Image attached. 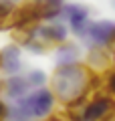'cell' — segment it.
I'll return each instance as SVG.
<instances>
[{"mask_svg":"<svg viewBox=\"0 0 115 121\" xmlns=\"http://www.w3.org/2000/svg\"><path fill=\"white\" fill-rule=\"evenodd\" d=\"M89 77L91 69L79 65H69V67H59L53 77V91L59 101L65 105H71L79 99H87L89 93Z\"/></svg>","mask_w":115,"mask_h":121,"instance_id":"1","label":"cell"},{"mask_svg":"<svg viewBox=\"0 0 115 121\" xmlns=\"http://www.w3.org/2000/svg\"><path fill=\"white\" fill-rule=\"evenodd\" d=\"M16 105L30 117V119H44V117L53 111L55 97H53V93L49 89H36L32 95L24 97V99H18Z\"/></svg>","mask_w":115,"mask_h":121,"instance_id":"2","label":"cell"},{"mask_svg":"<svg viewBox=\"0 0 115 121\" xmlns=\"http://www.w3.org/2000/svg\"><path fill=\"white\" fill-rule=\"evenodd\" d=\"M111 115H115V99L109 95H97L85 105L79 117L81 121H105Z\"/></svg>","mask_w":115,"mask_h":121,"instance_id":"3","label":"cell"},{"mask_svg":"<svg viewBox=\"0 0 115 121\" xmlns=\"http://www.w3.org/2000/svg\"><path fill=\"white\" fill-rule=\"evenodd\" d=\"M85 36L99 48H113L115 51V22H95L89 24Z\"/></svg>","mask_w":115,"mask_h":121,"instance_id":"4","label":"cell"},{"mask_svg":"<svg viewBox=\"0 0 115 121\" xmlns=\"http://www.w3.org/2000/svg\"><path fill=\"white\" fill-rule=\"evenodd\" d=\"M67 18L71 22V28L75 35L79 36H85L87 28H89V10L85 6H79V4H73V6H67Z\"/></svg>","mask_w":115,"mask_h":121,"instance_id":"5","label":"cell"},{"mask_svg":"<svg viewBox=\"0 0 115 121\" xmlns=\"http://www.w3.org/2000/svg\"><path fill=\"white\" fill-rule=\"evenodd\" d=\"M26 4L32 8L34 16L38 20H47V18H55L63 8V0H24Z\"/></svg>","mask_w":115,"mask_h":121,"instance_id":"6","label":"cell"},{"mask_svg":"<svg viewBox=\"0 0 115 121\" xmlns=\"http://www.w3.org/2000/svg\"><path fill=\"white\" fill-rule=\"evenodd\" d=\"M0 69L4 73L12 75L20 71V48L16 44H8L6 48H2L0 52Z\"/></svg>","mask_w":115,"mask_h":121,"instance_id":"7","label":"cell"},{"mask_svg":"<svg viewBox=\"0 0 115 121\" xmlns=\"http://www.w3.org/2000/svg\"><path fill=\"white\" fill-rule=\"evenodd\" d=\"M6 93H8V97H12V99H22V97L28 93V83H26L24 77H18V75H14V77H10L8 81H6Z\"/></svg>","mask_w":115,"mask_h":121,"instance_id":"8","label":"cell"},{"mask_svg":"<svg viewBox=\"0 0 115 121\" xmlns=\"http://www.w3.org/2000/svg\"><path fill=\"white\" fill-rule=\"evenodd\" d=\"M89 67L93 69V73H101L109 67V56H107V51L105 48H99V47H93L89 52Z\"/></svg>","mask_w":115,"mask_h":121,"instance_id":"9","label":"cell"},{"mask_svg":"<svg viewBox=\"0 0 115 121\" xmlns=\"http://www.w3.org/2000/svg\"><path fill=\"white\" fill-rule=\"evenodd\" d=\"M77 55H79V48L71 43H63V47L57 51V63L59 67H69L77 63Z\"/></svg>","mask_w":115,"mask_h":121,"instance_id":"10","label":"cell"},{"mask_svg":"<svg viewBox=\"0 0 115 121\" xmlns=\"http://www.w3.org/2000/svg\"><path fill=\"white\" fill-rule=\"evenodd\" d=\"M26 83H28V87H40L44 83V75L40 71H32L28 75V79H26Z\"/></svg>","mask_w":115,"mask_h":121,"instance_id":"11","label":"cell"},{"mask_svg":"<svg viewBox=\"0 0 115 121\" xmlns=\"http://www.w3.org/2000/svg\"><path fill=\"white\" fill-rule=\"evenodd\" d=\"M107 89L111 95H115V73H111V77L107 79Z\"/></svg>","mask_w":115,"mask_h":121,"instance_id":"12","label":"cell"},{"mask_svg":"<svg viewBox=\"0 0 115 121\" xmlns=\"http://www.w3.org/2000/svg\"><path fill=\"white\" fill-rule=\"evenodd\" d=\"M4 113H6V107L2 105V101H0V121H2V117H4Z\"/></svg>","mask_w":115,"mask_h":121,"instance_id":"13","label":"cell"},{"mask_svg":"<svg viewBox=\"0 0 115 121\" xmlns=\"http://www.w3.org/2000/svg\"><path fill=\"white\" fill-rule=\"evenodd\" d=\"M47 121H59V119H57V115H53V117H49Z\"/></svg>","mask_w":115,"mask_h":121,"instance_id":"14","label":"cell"},{"mask_svg":"<svg viewBox=\"0 0 115 121\" xmlns=\"http://www.w3.org/2000/svg\"><path fill=\"white\" fill-rule=\"evenodd\" d=\"M111 4H113V6H115V0H111Z\"/></svg>","mask_w":115,"mask_h":121,"instance_id":"15","label":"cell"}]
</instances>
